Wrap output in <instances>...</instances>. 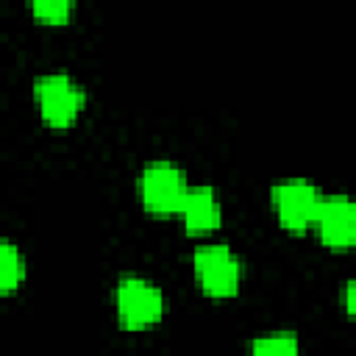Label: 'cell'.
Here are the masks:
<instances>
[{"label": "cell", "instance_id": "6da1fadb", "mask_svg": "<svg viewBox=\"0 0 356 356\" xmlns=\"http://www.w3.org/2000/svg\"><path fill=\"white\" fill-rule=\"evenodd\" d=\"M114 306H117L120 325L128 328V331H145L153 323H159L161 314H164L161 289L153 286L145 278H136V275H128L117 284Z\"/></svg>", "mask_w": 356, "mask_h": 356}, {"label": "cell", "instance_id": "7a4b0ae2", "mask_svg": "<svg viewBox=\"0 0 356 356\" xmlns=\"http://www.w3.org/2000/svg\"><path fill=\"white\" fill-rule=\"evenodd\" d=\"M33 97L39 103L42 120L53 128H70L83 108V89L67 75H42L33 83Z\"/></svg>", "mask_w": 356, "mask_h": 356}, {"label": "cell", "instance_id": "3957f363", "mask_svg": "<svg viewBox=\"0 0 356 356\" xmlns=\"http://www.w3.org/2000/svg\"><path fill=\"white\" fill-rule=\"evenodd\" d=\"M186 175L170 161H153L139 175V197L150 214H175L186 195Z\"/></svg>", "mask_w": 356, "mask_h": 356}, {"label": "cell", "instance_id": "277c9868", "mask_svg": "<svg viewBox=\"0 0 356 356\" xmlns=\"http://www.w3.org/2000/svg\"><path fill=\"white\" fill-rule=\"evenodd\" d=\"M195 264V278L200 289L209 298H231L239 289V259L231 253L225 245H206L197 248L192 256Z\"/></svg>", "mask_w": 356, "mask_h": 356}, {"label": "cell", "instance_id": "5b68a950", "mask_svg": "<svg viewBox=\"0 0 356 356\" xmlns=\"http://www.w3.org/2000/svg\"><path fill=\"white\" fill-rule=\"evenodd\" d=\"M270 200H273V209L284 228L306 231L314 225L317 209L323 203V192L317 186H312L309 181H286V184L273 186Z\"/></svg>", "mask_w": 356, "mask_h": 356}, {"label": "cell", "instance_id": "8992f818", "mask_svg": "<svg viewBox=\"0 0 356 356\" xmlns=\"http://www.w3.org/2000/svg\"><path fill=\"white\" fill-rule=\"evenodd\" d=\"M317 234L328 248H350L356 239V209L345 195L323 197L317 217H314Z\"/></svg>", "mask_w": 356, "mask_h": 356}, {"label": "cell", "instance_id": "52a82bcc", "mask_svg": "<svg viewBox=\"0 0 356 356\" xmlns=\"http://www.w3.org/2000/svg\"><path fill=\"white\" fill-rule=\"evenodd\" d=\"M181 217H184V228L186 234L197 236V234H209L220 225V203L214 189L209 186H195L186 189L184 203H181Z\"/></svg>", "mask_w": 356, "mask_h": 356}, {"label": "cell", "instance_id": "ba28073f", "mask_svg": "<svg viewBox=\"0 0 356 356\" xmlns=\"http://www.w3.org/2000/svg\"><path fill=\"white\" fill-rule=\"evenodd\" d=\"M22 275H25V264H22L19 250L11 242L0 239V295L14 292L22 281Z\"/></svg>", "mask_w": 356, "mask_h": 356}, {"label": "cell", "instance_id": "9c48e42d", "mask_svg": "<svg viewBox=\"0 0 356 356\" xmlns=\"http://www.w3.org/2000/svg\"><path fill=\"white\" fill-rule=\"evenodd\" d=\"M250 350L259 356H292L298 353V337L295 334H270L250 342Z\"/></svg>", "mask_w": 356, "mask_h": 356}, {"label": "cell", "instance_id": "30bf717a", "mask_svg": "<svg viewBox=\"0 0 356 356\" xmlns=\"http://www.w3.org/2000/svg\"><path fill=\"white\" fill-rule=\"evenodd\" d=\"M28 6H31L36 19L56 25V22H67L70 19V14L75 8V0H28Z\"/></svg>", "mask_w": 356, "mask_h": 356}]
</instances>
